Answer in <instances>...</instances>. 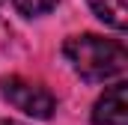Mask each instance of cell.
Returning <instances> with one entry per match:
<instances>
[{
  "label": "cell",
  "mask_w": 128,
  "mask_h": 125,
  "mask_svg": "<svg viewBox=\"0 0 128 125\" xmlns=\"http://www.w3.org/2000/svg\"><path fill=\"white\" fill-rule=\"evenodd\" d=\"M66 60L72 62V68L90 80V84H104L113 80L125 72L128 66V51L122 42L116 39H104L96 33H84V36H72L63 45Z\"/></svg>",
  "instance_id": "cell-1"
},
{
  "label": "cell",
  "mask_w": 128,
  "mask_h": 125,
  "mask_svg": "<svg viewBox=\"0 0 128 125\" xmlns=\"http://www.w3.org/2000/svg\"><path fill=\"white\" fill-rule=\"evenodd\" d=\"M0 92L12 107H18L21 113H27L33 119H51L54 110H57L54 95L45 86H39L33 80H24V78H3L0 80Z\"/></svg>",
  "instance_id": "cell-2"
},
{
  "label": "cell",
  "mask_w": 128,
  "mask_h": 125,
  "mask_svg": "<svg viewBox=\"0 0 128 125\" xmlns=\"http://www.w3.org/2000/svg\"><path fill=\"white\" fill-rule=\"evenodd\" d=\"M128 84L116 80L113 86H107L104 95L92 107V122L96 125H128V104H125Z\"/></svg>",
  "instance_id": "cell-3"
},
{
  "label": "cell",
  "mask_w": 128,
  "mask_h": 125,
  "mask_svg": "<svg viewBox=\"0 0 128 125\" xmlns=\"http://www.w3.org/2000/svg\"><path fill=\"white\" fill-rule=\"evenodd\" d=\"M90 9L96 12L104 24H110L113 30H125L128 27V6H125V0H90Z\"/></svg>",
  "instance_id": "cell-4"
},
{
  "label": "cell",
  "mask_w": 128,
  "mask_h": 125,
  "mask_svg": "<svg viewBox=\"0 0 128 125\" xmlns=\"http://www.w3.org/2000/svg\"><path fill=\"white\" fill-rule=\"evenodd\" d=\"M12 3H15V9H18L21 15H27V18L45 15V12H51V9L57 6V0H12Z\"/></svg>",
  "instance_id": "cell-5"
},
{
  "label": "cell",
  "mask_w": 128,
  "mask_h": 125,
  "mask_svg": "<svg viewBox=\"0 0 128 125\" xmlns=\"http://www.w3.org/2000/svg\"><path fill=\"white\" fill-rule=\"evenodd\" d=\"M0 125H24V122H18V119H0Z\"/></svg>",
  "instance_id": "cell-6"
}]
</instances>
